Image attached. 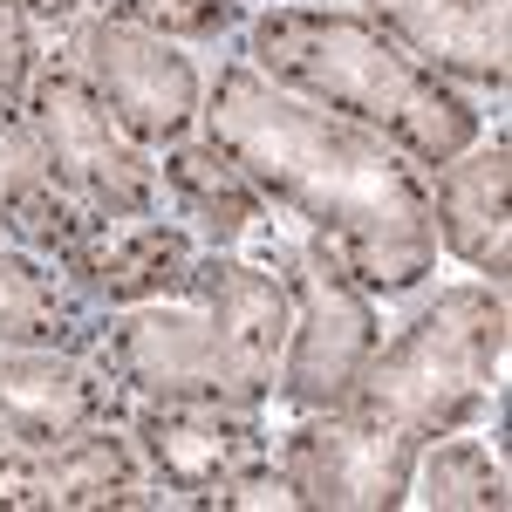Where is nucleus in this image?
<instances>
[{
    "instance_id": "nucleus-1",
    "label": "nucleus",
    "mask_w": 512,
    "mask_h": 512,
    "mask_svg": "<svg viewBox=\"0 0 512 512\" xmlns=\"http://www.w3.org/2000/svg\"><path fill=\"white\" fill-rule=\"evenodd\" d=\"M205 137L294 212L369 294H410L437 274V219L424 171L376 130L287 96L253 62H226L205 89Z\"/></svg>"
},
{
    "instance_id": "nucleus-2",
    "label": "nucleus",
    "mask_w": 512,
    "mask_h": 512,
    "mask_svg": "<svg viewBox=\"0 0 512 512\" xmlns=\"http://www.w3.org/2000/svg\"><path fill=\"white\" fill-rule=\"evenodd\" d=\"M246 62L287 96H308L376 130L417 171H437L485 137L472 96L424 69L403 41H390L355 7H260L246 21Z\"/></svg>"
},
{
    "instance_id": "nucleus-3",
    "label": "nucleus",
    "mask_w": 512,
    "mask_h": 512,
    "mask_svg": "<svg viewBox=\"0 0 512 512\" xmlns=\"http://www.w3.org/2000/svg\"><path fill=\"white\" fill-rule=\"evenodd\" d=\"M506 342H512L506 287H492V280L444 287L437 301H424L396 328L390 342H376L349 403L396 424V431H410L417 444L465 431L499 403Z\"/></svg>"
},
{
    "instance_id": "nucleus-4",
    "label": "nucleus",
    "mask_w": 512,
    "mask_h": 512,
    "mask_svg": "<svg viewBox=\"0 0 512 512\" xmlns=\"http://www.w3.org/2000/svg\"><path fill=\"white\" fill-rule=\"evenodd\" d=\"M21 110L41 137V158L48 178L62 185L69 205H82L89 219H137V212H158V164L144 144L123 137V123L110 117V103L82 82V69L69 55L41 62L35 82L21 89Z\"/></svg>"
},
{
    "instance_id": "nucleus-5",
    "label": "nucleus",
    "mask_w": 512,
    "mask_h": 512,
    "mask_svg": "<svg viewBox=\"0 0 512 512\" xmlns=\"http://www.w3.org/2000/svg\"><path fill=\"white\" fill-rule=\"evenodd\" d=\"M267 246H274V233H267ZM274 260H287V301H294V328H287V349H280L274 390L294 410H335L355 396L362 362L383 342L376 294L315 233L294 239V246H274Z\"/></svg>"
},
{
    "instance_id": "nucleus-6",
    "label": "nucleus",
    "mask_w": 512,
    "mask_h": 512,
    "mask_svg": "<svg viewBox=\"0 0 512 512\" xmlns=\"http://www.w3.org/2000/svg\"><path fill=\"white\" fill-rule=\"evenodd\" d=\"M69 62L82 82L110 103V117L123 123L130 144L144 151H171L185 144L205 117V82H198L185 41H164L123 14H82L69 28Z\"/></svg>"
},
{
    "instance_id": "nucleus-7",
    "label": "nucleus",
    "mask_w": 512,
    "mask_h": 512,
    "mask_svg": "<svg viewBox=\"0 0 512 512\" xmlns=\"http://www.w3.org/2000/svg\"><path fill=\"white\" fill-rule=\"evenodd\" d=\"M82 355H96V369L130 403H246L198 294L110 308V321L89 328ZM246 410H260V403H246Z\"/></svg>"
},
{
    "instance_id": "nucleus-8",
    "label": "nucleus",
    "mask_w": 512,
    "mask_h": 512,
    "mask_svg": "<svg viewBox=\"0 0 512 512\" xmlns=\"http://www.w3.org/2000/svg\"><path fill=\"white\" fill-rule=\"evenodd\" d=\"M280 472L301 506L321 512H390L410 506V472H417V437L335 403V410H301V424L280 437Z\"/></svg>"
},
{
    "instance_id": "nucleus-9",
    "label": "nucleus",
    "mask_w": 512,
    "mask_h": 512,
    "mask_svg": "<svg viewBox=\"0 0 512 512\" xmlns=\"http://www.w3.org/2000/svg\"><path fill=\"white\" fill-rule=\"evenodd\" d=\"M123 431L158 485V506H212L239 465L267 458L260 410L246 403H137Z\"/></svg>"
},
{
    "instance_id": "nucleus-10",
    "label": "nucleus",
    "mask_w": 512,
    "mask_h": 512,
    "mask_svg": "<svg viewBox=\"0 0 512 512\" xmlns=\"http://www.w3.org/2000/svg\"><path fill=\"white\" fill-rule=\"evenodd\" d=\"M123 424V390L76 349H0V472L62 437Z\"/></svg>"
},
{
    "instance_id": "nucleus-11",
    "label": "nucleus",
    "mask_w": 512,
    "mask_h": 512,
    "mask_svg": "<svg viewBox=\"0 0 512 512\" xmlns=\"http://www.w3.org/2000/svg\"><path fill=\"white\" fill-rule=\"evenodd\" d=\"M69 287L89 308H137V301H171L192 294L198 274V233L158 212L137 219H89V233L55 260Z\"/></svg>"
},
{
    "instance_id": "nucleus-12",
    "label": "nucleus",
    "mask_w": 512,
    "mask_h": 512,
    "mask_svg": "<svg viewBox=\"0 0 512 512\" xmlns=\"http://www.w3.org/2000/svg\"><path fill=\"white\" fill-rule=\"evenodd\" d=\"M192 294L212 315L219 355L233 369V383L246 403H267L280 376V349H287V328H294V301H287V280H274L267 267L239 260V253H198Z\"/></svg>"
},
{
    "instance_id": "nucleus-13",
    "label": "nucleus",
    "mask_w": 512,
    "mask_h": 512,
    "mask_svg": "<svg viewBox=\"0 0 512 512\" xmlns=\"http://www.w3.org/2000/svg\"><path fill=\"white\" fill-rule=\"evenodd\" d=\"M0 506H158V485L144 472L123 424L62 437L55 451H35L0 472Z\"/></svg>"
},
{
    "instance_id": "nucleus-14",
    "label": "nucleus",
    "mask_w": 512,
    "mask_h": 512,
    "mask_svg": "<svg viewBox=\"0 0 512 512\" xmlns=\"http://www.w3.org/2000/svg\"><path fill=\"white\" fill-rule=\"evenodd\" d=\"M369 21L444 82H472L492 96L506 89V0H369Z\"/></svg>"
},
{
    "instance_id": "nucleus-15",
    "label": "nucleus",
    "mask_w": 512,
    "mask_h": 512,
    "mask_svg": "<svg viewBox=\"0 0 512 512\" xmlns=\"http://www.w3.org/2000/svg\"><path fill=\"white\" fill-rule=\"evenodd\" d=\"M512 151L506 137L492 130V144L478 137L472 151L437 164V185H431V219H437V246L458 253L472 274H485L492 287H506L512 274Z\"/></svg>"
},
{
    "instance_id": "nucleus-16",
    "label": "nucleus",
    "mask_w": 512,
    "mask_h": 512,
    "mask_svg": "<svg viewBox=\"0 0 512 512\" xmlns=\"http://www.w3.org/2000/svg\"><path fill=\"white\" fill-rule=\"evenodd\" d=\"M158 185H164V198L192 219V233L212 239V253H233V246L267 239V198L253 192V178H246L212 137L171 144L164 164H158Z\"/></svg>"
},
{
    "instance_id": "nucleus-17",
    "label": "nucleus",
    "mask_w": 512,
    "mask_h": 512,
    "mask_svg": "<svg viewBox=\"0 0 512 512\" xmlns=\"http://www.w3.org/2000/svg\"><path fill=\"white\" fill-rule=\"evenodd\" d=\"M89 301L69 274L0 226V349H76L89 342Z\"/></svg>"
},
{
    "instance_id": "nucleus-18",
    "label": "nucleus",
    "mask_w": 512,
    "mask_h": 512,
    "mask_svg": "<svg viewBox=\"0 0 512 512\" xmlns=\"http://www.w3.org/2000/svg\"><path fill=\"white\" fill-rule=\"evenodd\" d=\"M0 226L14 239H28L35 253L62 260L82 233H89V212L62 198V185L48 178V158H41V137L21 103L0 96Z\"/></svg>"
},
{
    "instance_id": "nucleus-19",
    "label": "nucleus",
    "mask_w": 512,
    "mask_h": 512,
    "mask_svg": "<svg viewBox=\"0 0 512 512\" xmlns=\"http://www.w3.org/2000/svg\"><path fill=\"white\" fill-rule=\"evenodd\" d=\"M417 506H472V512H506V465L485 437H424L417 444V472H410Z\"/></svg>"
},
{
    "instance_id": "nucleus-20",
    "label": "nucleus",
    "mask_w": 512,
    "mask_h": 512,
    "mask_svg": "<svg viewBox=\"0 0 512 512\" xmlns=\"http://www.w3.org/2000/svg\"><path fill=\"white\" fill-rule=\"evenodd\" d=\"M110 14L151 28L164 41H219L239 28V0H110Z\"/></svg>"
},
{
    "instance_id": "nucleus-21",
    "label": "nucleus",
    "mask_w": 512,
    "mask_h": 512,
    "mask_svg": "<svg viewBox=\"0 0 512 512\" xmlns=\"http://www.w3.org/2000/svg\"><path fill=\"white\" fill-rule=\"evenodd\" d=\"M35 14L21 0H0V96L14 103L28 82H35Z\"/></svg>"
},
{
    "instance_id": "nucleus-22",
    "label": "nucleus",
    "mask_w": 512,
    "mask_h": 512,
    "mask_svg": "<svg viewBox=\"0 0 512 512\" xmlns=\"http://www.w3.org/2000/svg\"><path fill=\"white\" fill-rule=\"evenodd\" d=\"M21 7H28L35 21H55V28H62V21H76L89 0H21Z\"/></svg>"
},
{
    "instance_id": "nucleus-23",
    "label": "nucleus",
    "mask_w": 512,
    "mask_h": 512,
    "mask_svg": "<svg viewBox=\"0 0 512 512\" xmlns=\"http://www.w3.org/2000/svg\"><path fill=\"white\" fill-rule=\"evenodd\" d=\"M246 7V0H239ZM253 7H342V0H253Z\"/></svg>"
}]
</instances>
